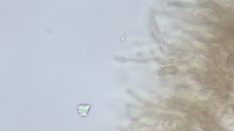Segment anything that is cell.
Segmentation results:
<instances>
[{
    "mask_svg": "<svg viewBox=\"0 0 234 131\" xmlns=\"http://www.w3.org/2000/svg\"><path fill=\"white\" fill-rule=\"evenodd\" d=\"M92 108V105L89 104H81L77 107V112L80 117L87 118L88 116L89 112Z\"/></svg>",
    "mask_w": 234,
    "mask_h": 131,
    "instance_id": "1",
    "label": "cell"
},
{
    "mask_svg": "<svg viewBox=\"0 0 234 131\" xmlns=\"http://www.w3.org/2000/svg\"><path fill=\"white\" fill-rule=\"evenodd\" d=\"M178 70V68L175 66H170L163 68L160 71L159 75H164L167 74H171L176 72Z\"/></svg>",
    "mask_w": 234,
    "mask_h": 131,
    "instance_id": "2",
    "label": "cell"
}]
</instances>
